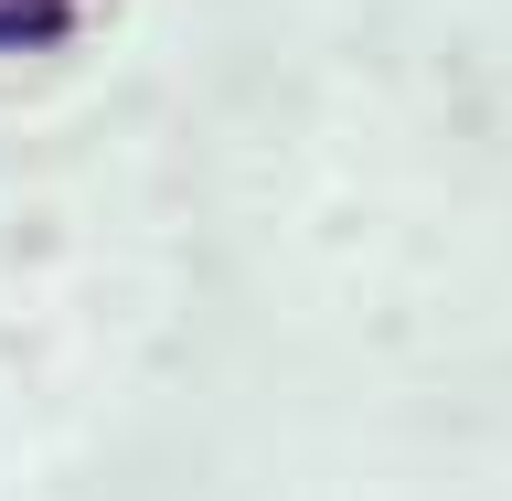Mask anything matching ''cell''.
<instances>
[{
  "mask_svg": "<svg viewBox=\"0 0 512 501\" xmlns=\"http://www.w3.org/2000/svg\"><path fill=\"white\" fill-rule=\"evenodd\" d=\"M75 32V0H0V54H54Z\"/></svg>",
  "mask_w": 512,
  "mask_h": 501,
  "instance_id": "6da1fadb",
  "label": "cell"
}]
</instances>
